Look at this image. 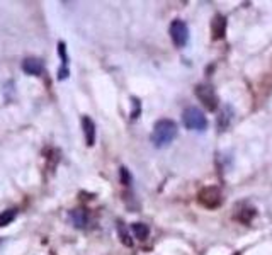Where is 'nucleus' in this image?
<instances>
[{
  "label": "nucleus",
  "instance_id": "1",
  "mask_svg": "<svg viewBox=\"0 0 272 255\" xmlns=\"http://www.w3.org/2000/svg\"><path fill=\"white\" fill-rule=\"evenodd\" d=\"M177 136V124L172 119H160L153 126V133H151V141L155 146L162 148L167 146L175 140Z\"/></svg>",
  "mask_w": 272,
  "mask_h": 255
},
{
  "label": "nucleus",
  "instance_id": "2",
  "mask_svg": "<svg viewBox=\"0 0 272 255\" xmlns=\"http://www.w3.org/2000/svg\"><path fill=\"white\" fill-rule=\"evenodd\" d=\"M182 123L187 129H193V131H204L208 128V119L204 113L198 107L191 106L186 107L184 113H182Z\"/></svg>",
  "mask_w": 272,
  "mask_h": 255
},
{
  "label": "nucleus",
  "instance_id": "3",
  "mask_svg": "<svg viewBox=\"0 0 272 255\" xmlns=\"http://www.w3.org/2000/svg\"><path fill=\"white\" fill-rule=\"evenodd\" d=\"M196 96L198 99L203 102V106L206 107L208 111H216L218 106H220V99H218L215 89L211 85H206V83H201L196 87Z\"/></svg>",
  "mask_w": 272,
  "mask_h": 255
},
{
  "label": "nucleus",
  "instance_id": "4",
  "mask_svg": "<svg viewBox=\"0 0 272 255\" xmlns=\"http://www.w3.org/2000/svg\"><path fill=\"white\" fill-rule=\"evenodd\" d=\"M168 33H170L172 41L177 48H184L187 44V41H189V28H187L186 22L180 21V19L172 21Z\"/></svg>",
  "mask_w": 272,
  "mask_h": 255
},
{
  "label": "nucleus",
  "instance_id": "5",
  "mask_svg": "<svg viewBox=\"0 0 272 255\" xmlns=\"http://www.w3.org/2000/svg\"><path fill=\"white\" fill-rule=\"evenodd\" d=\"M198 199H199V203L204 206V208H209V209H215L223 203L221 191L218 189V187H213V186L211 187H204V189L199 192Z\"/></svg>",
  "mask_w": 272,
  "mask_h": 255
},
{
  "label": "nucleus",
  "instance_id": "6",
  "mask_svg": "<svg viewBox=\"0 0 272 255\" xmlns=\"http://www.w3.org/2000/svg\"><path fill=\"white\" fill-rule=\"evenodd\" d=\"M22 71L28 75H33V77H39V75L44 73V63L43 60H39V58H26L24 61H22Z\"/></svg>",
  "mask_w": 272,
  "mask_h": 255
},
{
  "label": "nucleus",
  "instance_id": "7",
  "mask_svg": "<svg viewBox=\"0 0 272 255\" xmlns=\"http://www.w3.org/2000/svg\"><path fill=\"white\" fill-rule=\"evenodd\" d=\"M82 129L83 135H85V143L88 146H94V143H96V123L88 116H82Z\"/></svg>",
  "mask_w": 272,
  "mask_h": 255
},
{
  "label": "nucleus",
  "instance_id": "8",
  "mask_svg": "<svg viewBox=\"0 0 272 255\" xmlns=\"http://www.w3.org/2000/svg\"><path fill=\"white\" fill-rule=\"evenodd\" d=\"M225 31H226V19L220 14L215 16V19L211 22L213 39H223L225 38Z\"/></svg>",
  "mask_w": 272,
  "mask_h": 255
},
{
  "label": "nucleus",
  "instance_id": "9",
  "mask_svg": "<svg viewBox=\"0 0 272 255\" xmlns=\"http://www.w3.org/2000/svg\"><path fill=\"white\" fill-rule=\"evenodd\" d=\"M70 218H72L75 228H80V230H82V228H85L87 223H88V216H87V213L83 211V209H73V211L70 213Z\"/></svg>",
  "mask_w": 272,
  "mask_h": 255
},
{
  "label": "nucleus",
  "instance_id": "10",
  "mask_svg": "<svg viewBox=\"0 0 272 255\" xmlns=\"http://www.w3.org/2000/svg\"><path fill=\"white\" fill-rule=\"evenodd\" d=\"M17 213L19 211H17L16 208H9L6 211L0 213V228H6L11 225V223L17 218Z\"/></svg>",
  "mask_w": 272,
  "mask_h": 255
},
{
  "label": "nucleus",
  "instance_id": "11",
  "mask_svg": "<svg viewBox=\"0 0 272 255\" xmlns=\"http://www.w3.org/2000/svg\"><path fill=\"white\" fill-rule=\"evenodd\" d=\"M131 230L136 238H140V240H146L150 235V228H148V225H145V223H133Z\"/></svg>",
  "mask_w": 272,
  "mask_h": 255
},
{
  "label": "nucleus",
  "instance_id": "12",
  "mask_svg": "<svg viewBox=\"0 0 272 255\" xmlns=\"http://www.w3.org/2000/svg\"><path fill=\"white\" fill-rule=\"evenodd\" d=\"M118 235H119V238H121L123 245L133 247V240H131V236H129V231L126 230V226H124L123 221H118Z\"/></svg>",
  "mask_w": 272,
  "mask_h": 255
},
{
  "label": "nucleus",
  "instance_id": "13",
  "mask_svg": "<svg viewBox=\"0 0 272 255\" xmlns=\"http://www.w3.org/2000/svg\"><path fill=\"white\" fill-rule=\"evenodd\" d=\"M230 119H231V107L230 106H225V113L220 114V118H218V128L225 129L226 126H228Z\"/></svg>",
  "mask_w": 272,
  "mask_h": 255
},
{
  "label": "nucleus",
  "instance_id": "14",
  "mask_svg": "<svg viewBox=\"0 0 272 255\" xmlns=\"http://www.w3.org/2000/svg\"><path fill=\"white\" fill-rule=\"evenodd\" d=\"M58 55L61 58V68H68V56H66V48L63 41L58 43Z\"/></svg>",
  "mask_w": 272,
  "mask_h": 255
},
{
  "label": "nucleus",
  "instance_id": "15",
  "mask_svg": "<svg viewBox=\"0 0 272 255\" xmlns=\"http://www.w3.org/2000/svg\"><path fill=\"white\" fill-rule=\"evenodd\" d=\"M119 174H121V184H124V186L131 184V174H129V170L126 167H121Z\"/></svg>",
  "mask_w": 272,
  "mask_h": 255
},
{
  "label": "nucleus",
  "instance_id": "16",
  "mask_svg": "<svg viewBox=\"0 0 272 255\" xmlns=\"http://www.w3.org/2000/svg\"><path fill=\"white\" fill-rule=\"evenodd\" d=\"M133 106H135V109H133V113H131V118L136 119L138 114H140V111H141V104H140V101H138V99H133Z\"/></svg>",
  "mask_w": 272,
  "mask_h": 255
}]
</instances>
